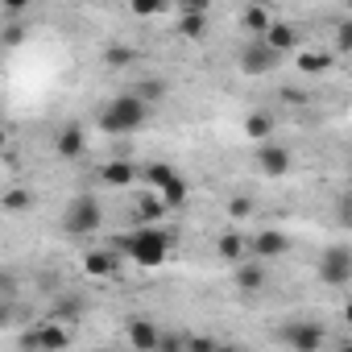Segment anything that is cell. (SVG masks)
<instances>
[{
  "label": "cell",
  "mask_w": 352,
  "mask_h": 352,
  "mask_svg": "<svg viewBox=\"0 0 352 352\" xmlns=\"http://www.w3.org/2000/svg\"><path fill=\"white\" fill-rule=\"evenodd\" d=\"M274 129H278V116H274L270 108H253V112L245 116V133H249L253 141H270Z\"/></svg>",
  "instance_id": "14"
},
{
  "label": "cell",
  "mask_w": 352,
  "mask_h": 352,
  "mask_svg": "<svg viewBox=\"0 0 352 352\" xmlns=\"http://www.w3.org/2000/svg\"><path fill=\"white\" fill-rule=\"evenodd\" d=\"M232 286H236L241 294H261V290L270 286V261H261V257H245V261H236V270H232Z\"/></svg>",
  "instance_id": "7"
},
{
  "label": "cell",
  "mask_w": 352,
  "mask_h": 352,
  "mask_svg": "<svg viewBox=\"0 0 352 352\" xmlns=\"http://www.w3.org/2000/svg\"><path fill=\"white\" fill-rule=\"evenodd\" d=\"M216 253H220L228 265H236V261L253 257V253H249V236H241V232H224V236L216 241Z\"/></svg>",
  "instance_id": "15"
},
{
  "label": "cell",
  "mask_w": 352,
  "mask_h": 352,
  "mask_svg": "<svg viewBox=\"0 0 352 352\" xmlns=\"http://www.w3.org/2000/svg\"><path fill=\"white\" fill-rule=\"evenodd\" d=\"M315 274H319L323 286H348V282H352V249H348V245H327V249L319 253Z\"/></svg>",
  "instance_id": "4"
},
{
  "label": "cell",
  "mask_w": 352,
  "mask_h": 352,
  "mask_svg": "<svg viewBox=\"0 0 352 352\" xmlns=\"http://www.w3.org/2000/svg\"><path fill=\"white\" fill-rule=\"evenodd\" d=\"M278 340L307 352V348H323L327 331H323L319 323H311V319H286V323H278Z\"/></svg>",
  "instance_id": "6"
},
{
  "label": "cell",
  "mask_w": 352,
  "mask_h": 352,
  "mask_svg": "<svg viewBox=\"0 0 352 352\" xmlns=\"http://www.w3.org/2000/svg\"><path fill=\"white\" fill-rule=\"evenodd\" d=\"M344 5H348V13H352V0H344Z\"/></svg>",
  "instance_id": "35"
},
{
  "label": "cell",
  "mask_w": 352,
  "mask_h": 352,
  "mask_svg": "<svg viewBox=\"0 0 352 352\" xmlns=\"http://www.w3.org/2000/svg\"><path fill=\"white\" fill-rule=\"evenodd\" d=\"M129 5H133L137 17H157V13H166V0H129Z\"/></svg>",
  "instance_id": "28"
},
{
  "label": "cell",
  "mask_w": 352,
  "mask_h": 352,
  "mask_svg": "<svg viewBox=\"0 0 352 352\" xmlns=\"http://www.w3.org/2000/svg\"><path fill=\"white\" fill-rule=\"evenodd\" d=\"M137 166H133V157H120V153H108V162H100V170H96V179L104 183V187H133L137 183Z\"/></svg>",
  "instance_id": "10"
},
{
  "label": "cell",
  "mask_w": 352,
  "mask_h": 352,
  "mask_svg": "<svg viewBox=\"0 0 352 352\" xmlns=\"http://www.w3.org/2000/svg\"><path fill=\"white\" fill-rule=\"evenodd\" d=\"M21 38H25V30H21L17 21H9V25H5V46L13 50V46H21Z\"/></svg>",
  "instance_id": "30"
},
{
  "label": "cell",
  "mask_w": 352,
  "mask_h": 352,
  "mask_svg": "<svg viewBox=\"0 0 352 352\" xmlns=\"http://www.w3.org/2000/svg\"><path fill=\"white\" fill-rule=\"evenodd\" d=\"M63 344H71V331H63V327H34V331H25L21 336V348H63Z\"/></svg>",
  "instance_id": "13"
},
{
  "label": "cell",
  "mask_w": 352,
  "mask_h": 352,
  "mask_svg": "<svg viewBox=\"0 0 352 352\" xmlns=\"http://www.w3.org/2000/svg\"><path fill=\"white\" fill-rule=\"evenodd\" d=\"M282 100H286V104H307V91H294V87H286V91H282Z\"/></svg>",
  "instance_id": "31"
},
{
  "label": "cell",
  "mask_w": 352,
  "mask_h": 352,
  "mask_svg": "<svg viewBox=\"0 0 352 352\" xmlns=\"http://www.w3.org/2000/svg\"><path fill=\"white\" fill-rule=\"evenodd\" d=\"M331 50H336V54H352V13H348L344 21H336V30H331Z\"/></svg>",
  "instance_id": "23"
},
{
  "label": "cell",
  "mask_w": 352,
  "mask_h": 352,
  "mask_svg": "<svg viewBox=\"0 0 352 352\" xmlns=\"http://www.w3.org/2000/svg\"><path fill=\"white\" fill-rule=\"evenodd\" d=\"M253 162H257V170L265 174V179H282V174L294 166L290 149H286V145H278V141H257V153H253Z\"/></svg>",
  "instance_id": "9"
},
{
  "label": "cell",
  "mask_w": 352,
  "mask_h": 352,
  "mask_svg": "<svg viewBox=\"0 0 352 352\" xmlns=\"http://www.w3.org/2000/svg\"><path fill=\"white\" fill-rule=\"evenodd\" d=\"M179 34L183 38H204L208 34V9H187L183 21H179Z\"/></svg>",
  "instance_id": "21"
},
{
  "label": "cell",
  "mask_w": 352,
  "mask_h": 352,
  "mask_svg": "<svg viewBox=\"0 0 352 352\" xmlns=\"http://www.w3.org/2000/svg\"><path fill=\"white\" fill-rule=\"evenodd\" d=\"M104 63H108L112 71H120V67H133V63H137V50L116 42V46H108V50H104Z\"/></svg>",
  "instance_id": "24"
},
{
  "label": "cell",
  "mask_w": 352,
  "mask_h": 352,
  "mask_svg": "<svg viewBox=\"0 0 352 352\" xmlns=\"http://www.w3.org/2000/svg\"><path fill=\"white\" fill-rule=\"evenodd\" d=\"M241 25H245L253 38H265V30L274 25V17H270V9H261V5H249V9L241 13Z\"/></svg>",
  "instance_id": "18"
},
{
  "label": "cell",
  "mask_w": 352,
  "mask_h": 352,
  "mask_svg": "<svg viewBox=\"0 0 352 352\" xmlns=\"http://www.w3.org/2000/svg\"><path fill=\"white\" fill-rule=\"evenodd\" d=\"M290 249H294V241H290L282 228H261V232L249 236V253L261 257V261H278V257H286Z\"/></svg>",
  "instance_id": "8"
},
{
  "label": "cell",
  "mask_w": 352,
  "mask_h": 352,
  "mask_svg": "<svg viewBox=\"0 0 352 352\" xmlns=\"http://www.w3.org/2000/svg\"><path fill=\"white\" fill-rule=\"evenodd\" d=\"M58 228H63L67 236H91V232H100V228H104V199L91 195V191L75 195V199L63 208Z\"/></svg>",
  "instance_id": "2"
},
{
  "label": "cell",
  "mask_w": 352,
  "mask_h": 352,
  "mask_svg": "<svg viewBox=\"0 0 352 352\" xmlns=\"http://www.w3.org/2000/svg\"><path fill=\"white\" fill-rule=\"evenodd\" d=\"M54 153H58V157H67V162L83 157V153H87V137H83V129H79V124L58 129V137H54Z\"/></svg>",
  "instance_id": "11"
},
{
  "label": "cell",
  "mask_w": 352,
  "mask_h": 352,
  "mask_svg": "<svg viewBox=\"0 0 352 352\" xmlns=\"http://www.w3.org/2000/svg\"><path fill=\"white\" fill-rule=\"evenodd\" d=\"M124 336L133 340V348H162V331H153V323L145 315H129Z\"/></svg>",
  "instance_id": "12"
},
{
  "label": "cell",
  "mask_w": 352,
  "mask_h": 352,
  "mask_svg": "<svg viewBox=\"0 0 352 352\" xmlns=\"http://www.w3.org/2000/svg\"><path fill=\"white\" fill-rule=\"evenodd\" d=\"M265 42H270L274 50L290 54V50H298V30H294L290 21H274V25L265 30Z\"/></svg>",
  "instance_id": "16"
},
{
  "label": "cell",
  "mask_w": 352,
  "mask_h": 352,
  "mask_svg": "<svg viewBox=\"0 0 352 352\" xmlns=\"http://www.w3.org/2000/svg\"><path fill=\"white\" fill-rule=\"evenodd\" d=\"M0 5H5V13H9V17H13V13H21V9H25V5H30V0H0Z\"/></svg>",
  "instance_id": "32"
},
{
  "label": "cell",
  "mask_w": 352,
  "mask_h": 352,
  "mask_svg": "<svg viewBox=\"0 0 352 352\" xmlns=\"http://www.w3.org/2000/svg\"><path fill=\"white\" fill-rule=\"evenodd\" d=\"M149 108H153V104H145L137 91H120V96H112V100L96 112V124H100V133H108V137H133V133H141V129L149 124Z\"/></svg>",
  "instance_id": "1"
},
{
  "label": "cell",
  "mask_w": 352,
  "mask_h": 352,
  "mask_svg": "<svg viewBox=\"0 0 352 352\" xmlns=\"http://www.w3.org/2000/svg\"><path fill=\"white\" fill-rule=\"evenodd\" d=\"M141 179L153 183V191H157V187H166V183L174 179V166H166V162H149V166L141 170Z\"/></svg>",
  "instance_id": "25"
},
{
  "label": "cell",
  "mask_w": 352,
  "mask_h": 352,
  "mask_svg": "<svg viewBox=\"0 0 352 352\" xmlns=\"http://www.w3.org/2000/svg\"><path fill=\"white\" fill-rule=\"evenodd\" d=\"M34 191H25V187H13V191H5V199H0V208H5L9 216H17V212H34Z\"/></svg>",
  "instance_id": "20"
},
{
  "label": "cell",
  "mask_w": 352,
  "mask_h": 352,
  "mask_svg": "<svg viewBox=\"0 0 352 352\" xmlns=\"http://www.w3.org/2000/svg\"><path fill=\"white\" fill-rule=\"evenodd\" d=\"M348 162H352V157H348Z\"/></svg>",
  "instance_id": "36"
},
{
  "label": "cell",
  "mask_w": 352,
  "mask_h": 352,
  "mask_svg": "<svg viewBox=\"0 0 352 352\" xmlns=\"http://www.w3.org/2000/svg\"><path fill=\"white\" fill-rule=\"evenodd\" d=\"M336 216H340V224H344V228H352V187L340 195V208H336Z\"/></svg>",
  "instance_id": "29"
},
{
  "label": "cell",
  "mask_w": 352,
  "mask_h": 352,
  "mask_svg": "<svg viewBox=\"0 0 352 352\" xmlns=\"http://www.w3.org/2000/svg\"><path fill=\"white\" fill-rule=\"evenodd\" d=\"M170 232H162V228H149V224H141L137 232H129L124 241H120V253L124 257H133L137 265H162L166 257H170Z\"/></svg>",
  "instance_id": "3"
},
{
  "label": "cell",
  "mask_w": 352,
  "mask_h": 352,
  "mask_svg": "<svg viewBox=\"0 0 352 352\" xmlns=\"http://www.w3.org/2000/svg\"><path fill=\"white\" fill-rule=\"evenodd\" d=\"M224 212H228V220H249V216L257 212V204H253L249 195H232V199L224 204Z\"/></svg>",
  "instance_id": "27"
},
{
  "label": "cell",
  "mask_w": 352,
  "mask_h": 352,
  "mask_svg": "<svg viewBox=\"0 0 352 352\" xmlns=\"http://www.w3.org/2000/svg\"><path fill=\"white\" fill-rule=\"evenodd\" d=\"M344 319H348V323H352V302H348V307H344Z\"/></svg>",
  "instance_id": "34"
},
{
  "label": "cell",
  "mask_w": 352,
  "mask_h": 352,
  "mask_svg": "<svg viewBox=\"0 0 352 352\" xmlns=\"http://www.w3.org/2000/svg\"><path fill=\"white\" fill-rule=\"evenodd\" d=\"M133 91H137L145 104H162V100L170 96V83H166V79H157V75H145V79H137V83H133Z\"/></svg>",
  "instance_id": "17"
},
{
  "label": "cell",
  "mask_w": 352,
  "mask_h": 352,
  "mask_svg": "<svg viewBox=\"0 0 352 352\" xmlns=\"http://www.w3.org/2000/svg\"><path fill=\"white\" fill-rule=\"evenodd\" d=\"M157 195H162V199H166V208H179V204H183V199H187V183H183V179H179V174H174V179H170V183H166V187H157Z\"/></svg>",
  "instance_id": "26"
},
{
  "label": "cell",
  "mask_w": 352,
  "mask_h": 352,
  "mask_svg": "<svg viewBox=\"0 0 352 352\" xmlns=\"http://www.w3.org/2000/svg\"><path fill=\"white\" fill-rule=\"evenodd\" d=\"M331 63H336L331 50H307V54H298V71H307V75H323V71H331Z\"/></svg>",
  "instance_id": "19"
},
{
  "label": "cell",
  "mask_w": 352,
  "mask_h": 352,
  "mask_svg": "<svg viewBox=\"0 0 352 352\" xmlns=\"http://www.w3.org/2000/svg\"><path fill=\"white\" fill-rule=\"evenodd\" d=\"M83 270H87V274H100V278H108V274H116V253H108V249H96V253H87V257H83Z\"/></svg>",
  "instance_id": "22"
},
{
  "label": "cell",
  "mask_w": 352,
  "mask_h": 352,
  "mask_svg": "<svg viewBox=\"0 0 352 352\" xmlns=\"http://www.w3.org/2000/svg\"><path fill=\"white\" fill-rule=\"evenodd\" d=\"M282 67V50H274L265 38H253L245 50H241V71L245 75H270Z\"/></svg>",
  "instance_id": "5"
},
{
  "label": "cell",
  "mask_w": 352,
  "mask_h": 352,
  "mask_svg": "<svg viewBox=\"0 0 352 352\" xmlns=\"http://www.w3.org/2000/svg\"><path fill=\"white\" fill-rule=\"evenodd\" d=\"M212 0H183V9H208Z\"/></svg>",
  "instance_id": "33"
}]
</instances>
